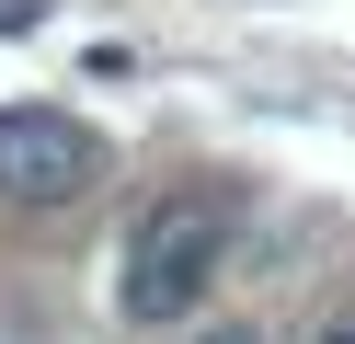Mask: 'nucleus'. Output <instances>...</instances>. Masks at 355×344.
Instances as JSON below:
<instances>
[{
	"label": "nucleus",
	"instance_id": "2",
	"mask_svg": "<svg viewBox=\"0 0 355 344\" xmlns=\"http://www.w3.org/2000/svg\"><path fill=\"white\" fill-rule=\"evenodd\" d=\"M103 172H115V149H103V126H80L69 104H0V206L58 218V206H80Z\"/></svg>",
	"mask_w": 355,
	"mask_h": 344
},
{
	"label": "nucleus",
	"instance_id": "4",
	"mask_svg": "<svg viewBox=\"0 0 355 344\" xmlns=\"http://www.w3.org/2000/svg\"><path fill=\"white\" fill-rule=\"evenodd\" d=\"M195 344H263V333H252V321H230V333H195Z\"/></svg>",
	"mask_w": 355,
	"mask_h": 344
},
{
	"label": "nucleus",
	"instance_id": "1",
	"mask_svg": "<svg viewBox=\"0 0 355 344\" xmlns=\"http://www.w3.org/2000/svg\"><path fill=\"white\" fill-rule=\"evenodd\" d=\"M241 218H252V206H241L230 183H172L161 206H138V229H126V252H115V310L138 321V333H184L218 298V275H230Z\"/></svg>",
	"mask_w": 355,
	"mask_h": 344
},
{
	"label": "nucleus",
	"instance_id": "3",
	"mask_svg": "<svg viewBox=\"0 0 355 344\" xmlns=\"http://www.w3.org/2000/svg\"><path fill=\"white\" fill-rule=\"evenodd\" d=\"M309 344H355V310H332V321H321V333H309Z\"/></svg>",
	"mask_w": 355,
	"mask_h": 344
}]
</instances>
